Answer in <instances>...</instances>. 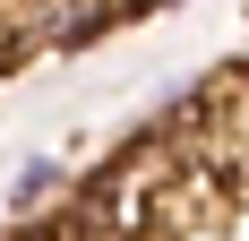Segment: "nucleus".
<instances>
[{"label":"nucleus","instance_id":"4","mask_svg":"<svg viewBox=\"0 0 249 241\" xmlns=\"http://www.w3.org/2000/svg\"><path fill=\"white\" fill-rule=\"evenodd\" d=\"M241 78H249V60H241Z\"/></svg>","mask_w":249,"mask_h":241},{"label":"nucleus","instance_id":"2","mask_svg":"<svg viewBox=\"0 0 249 241\" xmlns=\"http://www.w3.org/2000/svg\"><path fill=\"white\" fill-rule=\"evenodd\" d=\"M52 190H69V172L43 155V164H26L18 181H9V207H18V216H43V198H52Z\"/></svg>","mask_w":249,"mask_h":241},{"label":"nucleus","instance_id":"1","mask_svg":"<svg viewBox=\"0 0 249 241\" xmlns=\"http://www.w3.org/2000/svg\"><path fill=\"white\" fill-rule=\"evenodd\" d=\"M0 18L18 52H86L121 26V0H0Z\"/></svg>","mask_w":249,"mask_h":241},{"label":"nucleus","instance_id":"3","mask_svg":"<svg viewBox=\"0 0 249 241\" xmlns=\"http://www.w3.org/2000/svg\"><path fill=\"white\" fill-rule=\"evenodd\" d=\"M138 9H172V0H121V18H138Z\"/></svg>","mask_w":249,"mask_h":241}]
</instances>
